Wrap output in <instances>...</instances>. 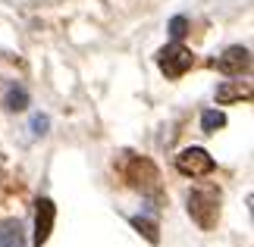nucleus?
<instances>
[{"label":"nucleus","mask_w":254,"mask_h":247,"mask_svg":"<svg viewBox=\"0 0 254 247\" xmlns=\"http://www.w3.org/2000/svg\"><path fill=\"white\" fill-rule=\"evenodd\" d=\"M220 188L217 185H198L189 191V216L194 219V225L204 232H210L220 222Z\"/></svg>","instance_id":"f257e3e1"},{"label":"nucleus","mask_w":254,"mask_h":247,"mask_svg":"<svg viewBox=\"0 0 254 247\" xmlns=\"http://www.w3.org/2000/svg\"><path fill=\"white\" fill-rule=\"evenodd\" d=\"M191 63H194L191 50H189V47H182L179 41L167 44V47L157 53V66H160V72L167 75V78H182V75L191 69Z\"/></svg>","instance_id":"f03ea898"},{"label":"nucleus","mask_w":254,"mask_h":247,"mask_svg":"<svg viewBox=\"0 0 254 247\" xmlns=\"http://www.w3.org/2000/svg\"><path fill=\"white\" fill-rule=\"evenodd\" d=\"M213 156L204 150V147H185V150L176 156V169L182 175H189V179H204V175L213 172Z\"/></svg>","instance_id":"7ed1b4c3"},{"label":"nucleus","mask_w":254,"mask_h":247,"mask_svg":"<svg viewBox=\"0 0 254 247\" xmlns=\"http://www.w3.org/2000/svg\"><path fill=\"white\" fill-rule=\"evenodd\" d=\"M126 182H129L132 188H138V191H157V169H154L151 160H144V156H132L129 166L123 169Z\"/></svg>","instance_id":"20e7f679"},{"label":"nucleus","mask_w":254,"mask_h":247,"mask_svg":"<svg viewBox=\"0 0 254 247\" xmlns=\"http://www.w3.org/2000/svg\"><path fill=\"white\" fill-rule=\"evenodd\" d=\"M217 69L223 75H242V72H248L251 69V53H248V47H226L223 50V56H217Z\"/></svg>","instance_id":"39448f33"},{"label":"nucleus","mask_w":254,"mask_h":247,"mask_svg":"<svg viewBox=\"0 0 254 247\" xmlns=\"http://www.w3.org/2000/svg\"><path fill=\"white\" fill-rule=\"evenodd\" d=\"M35 206H38V210H35V244L41 247V244H47V238H51V232H54L57 206H54L51 197H41Z\"/></svg>","instance_id":"423d86ee"},{"label":"nucleus","mask_w":254,"mask_h":247,"mask_svg":"<svg viewBox=\"0 0 254 247\" xmlns=\"http://www.w3.org/2000/svg\"><path fill=\"white\" fill-rule=\"evenodd\" d=\"M251 88L245 82H223L217 88V103H236V100H248Z\"/></svg>","instance_id":"0eeeda50"},{"label":"nucleus","mask_w":254,"mask_h":247,"mask_svg":"<svg viewBox=\"0 0 254 247\" xmlns=\"http://www.w3.org/2000/svg\"><path fill=\"white\" fill-rule=\"evenodd\" d=\"M0 247H25V235H22V225L16 219H6L0 225Z\"/></svg>","instance_id":"6e6552de"},{"label":"nucleus","mask_w":254,"mask_h":247,"mask_svg":"<svg viewBox=\"0 0 254 247\" xmlns=\"http://www.w3.org/2000/svg\"><path fill=\"white\" fill-rule=\"evenodd\" d=\"M223 125H226V113H223V110H207V113L201 116V132L204 135H213Z\"/></svg>","instance_id":"1a4fd4ad"},{"label":"nucleus","mask_w":254,"mask_h":247,"mask_svg":"<svg viewBox=\"0 0 254 247\" xmlns=\"http://www.w3.org/2000/svg\"><path fill=\"white\" fill-rule=\"evenodd\" d=\"M132 225H135V229H138L151 244H157V241H160V235H157V232H160V229H157V222L148 219V216H132Z\"/></svg>","instance_id":"9d476101"},{"label":"nucleus","mask_w":254,"mask_h":247,"mask_svg":"<svg viewBox=\"0 0 254 247\" xmlns=\"http://www.w3.org/2000/svg\"><path fill=\"white\" fill-rule=\"evenodd\" d=\"M25 106H28V94L22 91V88H13V91L6 94V110L19 113V110H25Z\"/></svg>","instance_id":"9b49d317"},{"label":"nucleus","mask_w":254,"mask_h":247,"mask_svg":"<svg viewBox=\"0 0 254 247\" xmlns=\"http://www.w3.org/2000/svg\"><path fill=\"white\" fill-rule=\"evenodd\" d=\"M185 32H189V19H185V16H173V19H170V35H173V41H182Z\"/></svg>","instance_id":"f8f14e48"},{"label":"nucleus","mask_w":254,"mask_h":247,"mask_svg":"<svg viewBox=\"0 0 254 247\" xmlns=\"http://www.w3.org/2000/svg\"><path fill=\"white\" fill-rule=\"evenodd\" d=\"M47 125H51V122H47V116H35V119H32L35 135H47Z\"/></svg>","instance_id":"ddd939ff"}]
</instances>
